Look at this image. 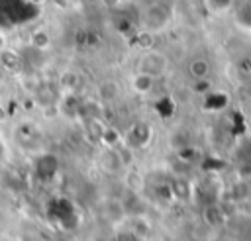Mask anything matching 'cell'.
Instances as JSON below:
<instances>
[{
    "mask_svg": "<svg viewBox=\"0 0 251 241\" xmlns=\"http://www.w3.org/2000/svg\"><path fill=\"white\" fill-rule=\"evenodd\" d=\"M171 20V10L165 4H149L143 12H141V27L149 33H155L159 29H163Z\"/></svg>",
    "mask_w": 251,
    "mask_h": 241,
    "instance_id": "cell-1",
    "label": "cell"
},
{
    "mask_svg": "<svg viewBox=\"0 0 251 241\" xmlns=\"http://www.w3.org/2000/svg\"><path fill=\"white\" fill-rule=\"evenodd\" d=\"M167 67H169V59L167 55H163L161 51H145L139 61H137V72H143V74H149V76H161L167 72Z\"/></svg>",
    "mask_w": 251,
    "mask_h": 241,
    "instance_id": "cell-2",
    "label": "cell"
},
{
    "mask_svg": "<svg viewBox=\"0 0 251 241\" xmlns=\"http://www.w3.org/2000/svg\"><path fill=\"white\" fill-rule=\"evenodd\" d=\"M151 135H153L151 125L145 123V121H137L127 129L124 141L127 143L129 149H143V147H147L151 143Z\"/></svg>",
    "mask_w": 251,
    "mask_h": 241,
    "instance_id": "cell-3",
    "label": "cell"
},
{
    "mask_svg": "<svg viewBox=\"0 0 251 241\" xmlns=\"http://www.w3.org/2000/svg\"><path fill=\"white\" fill-rule=\"evenodd\" d=\"M33 170H35V174H37L39 180H51L59 172V159L55 155H51V153H41L35 159Z\"/></svg>",
    "mask_w": 251,
    "mask_h": 241,
    "instance_id": "cell-4",
    "label": "cell"
},
{
    "mask_svg": "<svg viewBox=\"0 0 251 241\" xmlns=\"http://www.w3.org/2000/svg\"><path fill=\"white\" fill-rule=\"evenodd\" d=\"M188 74H190L196 82L208 80L210 74H212V65H210V61L204 59V57H194V59L188 63Z\"/></svg>",
    "mask_w": 251,
    "mask_h": 241,
    "instance_id": "cell-5",
    "label": "cell"
},
{
    "mask_svg": "<svg viewBox=\"0 0 251 241\" xmlns=\"http://www.w3.org/2000/svg\"><path fill=\"white\" fill-rule=\"evenodd\" d=\"M100 165H102V169L108 170V172H122V169H124L122 155H120L116 149H110V147L104 149V153H102V157H100Z\"/></svg>",
    "mask_w": 251,
    "mask_h": 241,
    "instance_id": "cell-6",
    "label": "cell"
},
{
    "mask_svg": "<svg viewBox=\"0 0 251 241\" xmlns=\"http://www.w3.org/2000/svg\"><path fill=\"white\" fill-rule=\"evenodd\" d=\"M53 39H51V33L43 27H35L31 33H29V39H27V45L31 49H37V51H47L51 47Z\"/></svg>",
    "mask_w": 251,
    "mask_h": 241,
    "instance_id": "cell-7",
    "label": "cell"
},
{
    "mask_svg": "<svg viewBox=\"0 0 251 241\" xmlns=\"http://www.w3.org/2000/svg\"><path fill=\"white\" fill-rule=\"evenodd\" d=\"M155 80H157L155 76H149V74H143V72H135L133 78H131V90L135 94H141V96L151 94L153 88H155Z\"/></svg>",
    "mask_w": 251,
    "mask_h": 241,
    "instance_id": "cell-8",
    "label": "cell"
},
{
    "mask_svg": "<svg viewBox=\"0 0 251 241\" xmlns=\"http://www.w3.org/2000/svg\"><path fill=\"white\" fill-rule=\"evenodd\" d=\"M120 96V84L116 80H102L98 84V100L100 104H112Z\"/></svg>",
    "mask_w": 251,
    "mask_h": 241,
    "instance_id": "cell-9",
    "label": "cell"
},
{
    "mask_svg": "<svg viewBox=\"0 0 251 241\" xmlns=\"http://www.w3.org/2000/svg\"><path fill=\"white\" fill-rule=\"evenodd\" d=\"M59 86H61L65 92L75 94V92L82 86V76H80V72H76V71H65V72L61 74V78H59Z\"/></svg>",
    "mask_w": 251,
    "mask_h": 241,
    "instance_id": "cell-10",
    "label": "cell"
},
{
    "mask_svg": "<svg viewBox=\"0 0 251 241\" xmlns=\"http://www.w3.org/2000/svg\"><path fill=\"white\" fill-rule=\"evenodd\" d=\"M0 63H2V67L6 69V71H12V72H16L20 67H22V63H24V57L18 53V51H14V49H6V51H2L0 53Z\"/></svg>",
    "mask_w": 251,
    "mask_h": 241,
    "instance_id": "cell-11",
    "label": "cell"
},
{
    "mask_svg": "<svg viewBox=\"0 0 251 241\" xmlns=\"http://www.w3.org/2000/svg\"><path fill=\"white\" fill-rule=\"evenodd\" d=\"M8 47H10L8 33H6V29H2V27H0V53H2V51H6Z\"/></svg>",
    "mask_w": 251,
    "mask_h": 241,
    "instance_id": "cell-12",
    "label": "cell"
},
{
    "mask_svg": "<svg viewBox=\"0 0 251 241\" xmlns=\"http://www.w3.org/2000/svg\"><path fill=\"white\" fill-rule=\"evenodd\" d=\"M27 2H29L31 6H39V4H43L45 0H27Z\"/></svg>",
    "mask_w": 251,
    "mask_h": 241,
    "instance_id": "cell-13",
    "label": "cell"
},
{
    "mask_svg": "<svg viewBox=\"0 0 251 241\" xmlns=\"http://www.w3.org/2000/svg\"><path fill=\"white\" fill-rule=\"evenodd\" d=\"M0 159H2V143H0Z\"/></svg>",
    "mask_w": 251,
    "mask_h": 241,
    "instance_id": "cell-14",
    "label": "cell"
}]
</instances>
